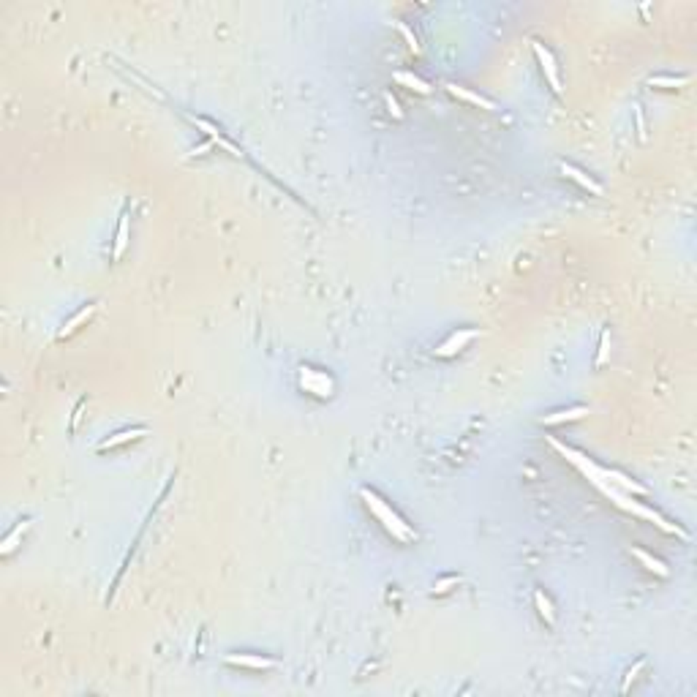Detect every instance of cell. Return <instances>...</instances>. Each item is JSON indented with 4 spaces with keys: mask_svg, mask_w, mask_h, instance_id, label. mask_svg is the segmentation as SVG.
Wrapping results in <instances>:
<instances>
[{
    "mask_svg": "<svg viewBox=\"0 0 697 697\" xmlns=\"http://www.w3.org/2000/svg\"><path fill=\"white\" fill-rule=\"evenodd\" d=\"M300 384H303V390L314 392L317 398H330L333 390H335V384L327 374H321L317 368H308V365L300 368Z\"/></svg>",
    "mask_w": 697,
    "mask_h": 697,
    "instance_id": "3957f363",
    "label": "cell"
},
{
    "mask_svg": "<svg viewBox=\"0 0 697 697\" xmlns=\"http://www.w3.org/2000/svg\"><path fill=\"white\" fill-rule=\"evenodd\" d=\"M534 44V55H537L539 65H542V74H545V79H547V85L553 88V93H561V79H559V65H556V58H553V52L545 47V44H539V41H531Z\"/></svg>",
    "mask_w": 697,
    "mask_h": 697,
    "instance_id": "8992f818",
    "label": "cell"
},
{
    "mask_svg": "<svg viewBox=\"0 0 697 697\" xmlns=\"http://www.w3.org/2000/svg\"><path fill=\"white\" fill-rule=\"evenodd\" d=\"M398 31H401V35L406 38V47L412 49L414 55H419L422 49H419V41H417V35L412 33V28H409V25H398Z\"/></svg>",
    "mask_w": 697,
    "mask_h": 697,
    "instance_id": "ffe728a7",
    "label": "cell"
},
{
    "mask_svg": "<svg viewBox=\"0 0 697 697\" xmlns=\"http://www.w3.org/2000/svg\"><path fill=\"white\" fill-rule=\"evenodd\" d=\"M460 583V575H449V577H442L433 583V594H447L449 588H455Z\"/></svg>",
    "mask_w": 697,
    "mask_h": 697,
    "instance_id": "d6986e66",
    "label": "cell"
},
{
    "mask_svg": "<svg viewBox=\"0 0 697 697\" xmlns=\"http://www.w3.org/2000/svg\"><path fill=\"white\" fill-rule=\"evenodd\" d=\"M444 88H447V93L449 95H455V98H460V101H466V104H474L479 109L496 112V104H493L490 98H485L482 93H474V90H469V88H460V85H455V82H447Z\"/></svg>",
    "mask_w": 697,
    "mask_h": 697,
    "instance_id": "8fae6325",
    "label": "cell"
},
{
    "mask_svg": "<svg viewBox=\"0 0 697 697\" xmlns=\"http://www.w3.org/2000/svg\"><path fill=\"white\" fill-rule=\"evenodd\" d=\"M634 118H637V136H640V139H646V120H643L640 106H634Z\"/></svg>",
    "mask_w": 697,
    "mask_h": 697,
    "instance_id": "cb8c5ba5",
    "label": "cell"
},
{
    "mask_svg": "<svg viewBox=\"0 0 697 697\" xmlns=\"http://www.w3.org/2000/svg\"><path fill=\"white\" fill-rule=\"evenodd\" d=\"M547 444H550V447H553V449H556V452H559L561 458H567V463H570V466H575V469H577L580 474L586 476V479H588V482H591V485H594L597 490L602 488V485H604L602 466H597V463H594V460H591L588 455H583L580 449H575V447H570V444H564L561 439H556V436H547Z\"/></svg>",
    "mask_w": 697,
    "mask_h": 697,
    "instance_id": "7a4b0ae2",
    "label": "cell"
},
{
    "mask_svg": "<svg viewBox=\"0 0 697 697\" xmlns=\"http://www.w3.org/2000/svg\"><path fill=\"white\" fill-rule=\"evenodd\" d=\"M360 499L365 502V507L379 518V523L387 529V534H392V539H398V542H403V545L417 539V531H414L412 526L381 499L379 493H374L371 488H360Z\"/></svg>",
    "mask_w": 697,
    "mask_h": 697,
    "instance_id": "6da1fadb",
    "label": "cell"
},
{
    "mask_svg": "<svg viewBox=\"0 0 697 697\" xmlns=\"http://www.w3.org/2000/svg\"><path fill=\"white\" fill-rule=\"evenodd\" d=\"M632 556H634V559H637V561H640V564H643V567H646V570H648V572H654L657 577H667V575H670V570H667V567H665V561H659L657 556L646 553L643 547H632Z\"/></svg>",
    "mask_w": 697,
    "mask_h": 697,
    "instance_id": "9a60e30c",
    "label": "cell"
},
{
    "mask_svg": "<svg viewBox=\"0 0 697 697\" xmlns=\"http://www.w3.org/2000/svg\"><path fill=\"white\" fill-rule=\"evenodd\" d=\"M559 169H561V175L567 177V180H572V183H577L580 189L583 191H588V193H594V196H602V186L591 177V175H586L583 169H577L575 163H567V161H561L559 163Z\"/></svg>",
    "mask_w": 697,
    "mask_h": 697,
    "instance_id": "ba28073f",
    "label": "cell"
},
{
    "mask_svg": "<svg viewBox=\"0 0 697 697\" xmlns=\"http://www.w3.org/2000/svg\"><path fill=\"white\" fill-rule=\"evenodd\" d=\"M395 82H398V85H403V88H409V90H414V93H419V95H431V90H433L425 79H419L417 74H409V71H398V74H395Z\"/></svg>",
    "mask_w": 697,
    "mask_h": 697,
    "instance_id": "2e32d148",
    "label": "cell"
},
{
    "mask_svg": "<svg viewBox=\"0 0 697 697\" xmlns=\"http://www.w3.org/2000/svg\"><path fill=\"white\" fill-rule=\"evenodd\" d=\"M534 604H537L539 616H542L547 624H556V610H553V602L547 600V594H545L542 588L534 591Z\"/></svg>",
    "mask_w": 697,
    "mask_h": 697,
    "instance_id": "ac0fdd59",
    "label": "cell"
},
{
    "mask_svg": "<svg viewBox=\"0 0 697 697\" xmlns=\"http://www.w3.org/2000/svg\"><path fill=\"white\" fill-rule=\"evenodd\" d=\"M31 526H33V520H31V518H25V520H19V523H17V526H14V529H11V531H8V534H6V537H3V547H0V553H3V556H8V553H14V547H17V545H19V539L25 537V531H28V529H31Z\"/></svg>",
    "mask_w": 697,
    "mask_h": 697,
    "instance_id": "5bb4252c",
    "label": "cell"
},
{
    "mask_svg": "<svg viewBox=\"0 0 697 697\" xmlns=\"http://www.w3.org/2000/svg\"><path fill=\"white\" fill-rule=\"evenodd\" d=\"M128 240H131V226H128V213H120V221H118V232H115V246H112V256L115 259H123L128 248Z\"/></svg>",
    "mask_w": 697,
    "mask_h": 697,
    "instance_id": "4fadbf2b",
    "label": "cell"
},
{
    "mask_svg": "<svg viewBox=\"0 0 697 697\" xmlns=\"http://www.w3.org/2000/svg\"><path fill=\"white\" fill-rule=\"evenodd\" d=\"M474 338H479V330H458V333H452L449 338H444L442 344L433 348V354L442 357V360H449V357H455L458 351H463Z\"/></svg>",
    "mask_w": 697,
    "mask_h": 697,
    "instance_id": "277c9868",
    "label": "cell"
},
{
    "mask_svg": "<svg viewBox=\"0 0 697 697\" xmlns=\"http://www.w3.org/2000/svg\"><path fill=\"white\" fill-rule=\"evenodd\" d=\"M648 85L651 88H684V85H689V77L687 74H681V77H673V74H657V77H648Z\"/></svg>",
    "mask_w": 697,
    "mask_h": 697,
    "instance_id": "e0dca14e",
    "label": "cell"
},
{
    "mask_svg": "<svg viewBox=\"0 0 697 697\" xmlns=\"http://www.w3.org/2000/svg\"><path fill=\"white\" fill-rule=\"evenodd\" d=\"M646 667V659H640V662H634V667L627 670V678H624V684H621V692H630V687H632V681L637 678V673Z\"/></svg>",
    "mask_w": 697,
    "mask_h": 697,
    "instance_id": "44dd1931",
    "label": "cell"
},
{
    "mask_svg": "<svg viewBox=\"0 0 697 697\" xmlns=\"http://www.w3.org/2000/svg\"><path fill=\"white\" fill-rule=\"evenodd\" d=\"M95 308H98L95 303H88V305H82V308H79V311H77V314H74L71 319H65V324L61 327V330H58L55 341H65V338H71V335H74V333H77V330H79L82 324H88V321L93 319Z\"/></svg>",
    "mask_w": 697,
    "mask_h": 697,
    "instance_id": "30bf717a",
    "label": "cell"
},
{
    "mask_svg": "<svg viewBox=\"0 0 697 697\" xmlns=\"http://www.w3.org/2000/svg\"><path fill=\"white\" fill-rule=\"evenodd\" d=\"M588 414V406H570V409H559V412H550L545 417H539V425H564V422H575V419H583Z\"/></svg>",
    "mask_w": 697,
    "mask_h": 697,
    "instance_id": "7c38bea8",
    "label": "cell"
},
{
    "mask_svg": "<svg viewBox=\"0 0 697 697\" xmlns=\"http://www.w3.org/2000/svg\"><path fill=\"white\" fill-rule=\"evenodd\" d=\"M607 348H610V333L604 330L602 344H600V354H597V365H604V362H607Z\"/></svg>",
    "mask_w": 697,
    "mask_h": 697,
    "instance_id": "7402d4cb",
    "label": "cell"
},
{
    "mask_svg": "<svg viewBox=\"0 0 697 697\" xmlns=\"http://www.w3.org/2000/svg\"><path fill=\"white\" fill-rule=\"evenodd\" d=\"M384 101H387V109H390V115L395 118V120H401L403 118V112H401V106H398V101L392 98V93H387L384 95Z\"/></svg>",
    "mask_w": 697,
    "mask_h": 697,
    "instance_id": "603a6c76",
    "label": "cell"
},
{
    "mask_svg": "<svg viewBox=\"0 0 697 697\" xmlns=\"http://www.w3.org/2000/svg\"><path fill=\"white\" fill-rule=\"evenodd\" d=\"M147 433H150L147 428H126V431H118V433H112V436H106V439H101V442L95 444V452H106V449H115V447H123V444L139 442V439H145Z\"/></svg>",
    "mask_w": 697,
    "mask_h": 697,
    "instance_id": "52a82bcc",
    "label": "cell"
},
{
    "mask_svg": "<svg viewBox=\"0 0 697 697\" xmlns=\"http://www.w3.org/2000/svg\"><path fill=\"white\" fill-rule=\"evenodd\" d=\"M223 662L234 667H248V670H273V667H278V659H270V657H262V654H226Z\"/></svg>",
    "mask_w": 697,
    "mask_h": 697,
    "instance_id": "9c48e42d",
    "label": "cell"
},
{
    "mask_svg": "<svg viewBox=\"0 0 697 697\" xmlns=\"http://www.w3.org/2000/svg\"><path fill=\"white\" fill-rule=\"evenodd\" d=\"M602 479L607 485L618 488L621 493H627V496H648L646 485H640L637 479H632V476L624 474V472H618V469H602Z\"/></svg>",
    "mask_w": 697,
    "mask_h": 697,
    "instance_id": "5b68a950",
    "label": "cell"
}]
</instances>
